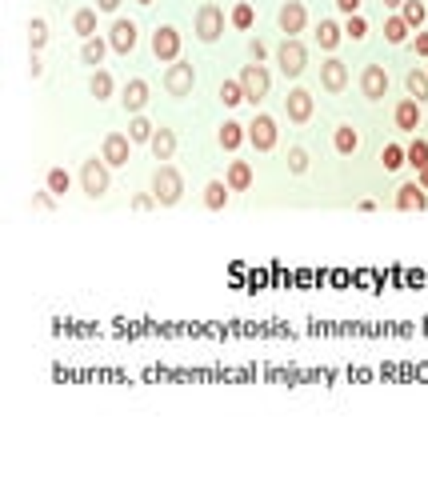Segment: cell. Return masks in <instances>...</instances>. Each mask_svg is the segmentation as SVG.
<instances>
[{
    "label": "cell",
    "mask_w": 428,
    "mask_h": 480,
    "mask_svg": "<svg viewBox=\"0 0 428 480\" xmlns=\"http://www.w3.org/2000/svg\"><path fill=\"white\" fill-rule=\"evenodd\" d=\"M153 205H156V196H153V193H141V196L133 200V208H136V213H148Z\"/></svg>",
    "instance_id": "obj_41"
},
{
    "label": "cell",
    "mask_w": 428,
    "mask_h": 480,
    "mask_svg": "<svg viewBox=\"0 0 428 480\" xmlns=\"http://www.w3.org/2000/svg\"><path fill=\"white\" fill-rule=\"evenodd\" d=\"M285 113H288V121H292V124H305L308 116H312V92H308V88H292L285 96Z\"/></svg>",
    "instance_id": "obj_11"
},
{
    "label": "cell",
    "mask_w": 428,
    "mask_h": 480,
    "mask_svg": "<svg viewBox=\"0 0 428 480\" xmlns=\"http://www.w3.org/2000/svg\"><path fill=\"white\" fill-rule=\"evenodd\" d=\"M305 168H308V153H305V148H288V173L300 176Z\"/></svg>",
    "instance_id": "obj_36"
},
{
    "label": "cell",
    "mask_w": 428,
    "mask_h": 480,
    "mask_svg": "<svg viewBox=\"0 0 428 480\" xmlns=\"http://www.w3.org/2000/svg\"><path fill=\"white\" fill-rule=\"evenodd\" d=\"M153 133H156V128H153L148 121H144L141 113H136V116H133V124H128V136H133V141H153Z\"/></svg>",
    "instance_id": "obj_32"
},
{
    "label": "cell",
    "mask_w": 428,
    "mask_h": 480,
    "mask_svg": "<svg viewBox=\"0 0 428 480\" xmlns=\"http://www.w3.org/2000/svg\"><path fill=\"white\" fill-rule=\"evenodd\" d=\"M121 101H124V108L128 113H144V104H148V81H141V76H133V81L124 84V92H121Z\"/></svg>",
    "instance_id": "obj_13"
},
{
    "label": "cell",
    "mask_w": 428,
    "mask_h": 480,
    "mask_svg": "<svg viewBox=\"0 0 428 480\" xmlns=\"http://www.w3.org/2000/svg\"><path fill=\"white\" fill-rule=\"evenodd\" d=\"M380 160H384V168H388V173H397L400 164H408V153H404V148H397V144H388Z\"/></svg>",
    "instance_id": "obj_34"
},
{
    "label": "cell",
    "mask_w": 428,
    "mask_h": 480,
    "mask_svg": "<svg viewBox=\"0 0 428 480\" xmlns=\"http://www.w3.org/2000/svg\"><path fill=\"white\" fill-rule=\"evenodd\" d=\"M248 144H253L256 153H272L276 148V121L272 116H256L253 124H248Z\"/></svg>",
    "instance_id": "obj_8"
},
{
    "label": "cell",
    "mask_w": 428,
    "mask_h": 480,
    "mask_svg": "<svg viewBox=\"0 0 428 480\" xmlns=\"http://www.w3.org/2000/svg\"><path fill=\"white\" fill-rule=\"evenodd\" d=\"M216 141H220V148H225V153H236V148L248 141V124L225 121V124H220V133H216Z\"/></svg>",
    "instance_id": "obj_16"
},
{
    "label": "cell",
    "mask_w": 428,
    "mask_h": 480,
    "mask_svg": "<svg viewBox=\"0 0 428 480\" xmlns=\"http://www.w3.org/2000/svg\"><path fill=\"white\" fill-rule=\"evenodd\" d=\"M72 29H76V36H81V41L96 36V9H81L76 16H72Z\"/></svg>",
    "instance_id": "obj_24"
},
{
    "label": "cell",
    "mask_w": 428,
    "mask_h": 480,
    "mask_svg": "<svg viewBox=\"0 0 428 480\" xmlns=\"http://www.w3.org/2000/svg\"><path fill=\"white\" fill-rule=\"evenodd\" d=\"M228 180H208L204 184V208H213V213H220V208L228 205Z\"/></svg>",
    "instance_id": "obj_19"
},
{
    "label": "cell",
    "mask_w": 428,
    "mask_h": 480,
    "mask_svg": "<svg viewBox=\"0 0 428 480\" xmlns=\"http://www.w3.org/2000/svg\"><path fill=\"white\" fill-rule=\"evenodd\" d=\"M400 9H404V21H408V24H420V21H424V4H420V0H404Z\"/></svg>",
    "instance_id": "obj_37"
},
{
    "label": "cell",
    "mask_w": 428,
    "mask_h": 480,
    "mask_svg": "<svg viewBox=\"0 0 428 480\" xmlns=\"http://www.w3.org/2000/svg\"><path fill=\"white\" fill-rule=\"evenodd\" d=\"M248 56H253V61H256V64H260V61H265V56H268V48H265V41H248Z\"/></svg>",
    "instance_id": "obj_40"
},
{
    "label": "cell",
    "mask_w": 428,
    "mask_h": 480,
    "mask_svg": "<svg viewBox=\"0 0 428 480\" xmlns=\"http://www.w3.org/2000/svg\"><path fill=\"white\" fill-rule=\"evenodd\" d=\"M228 21H233L236 29H253V21H256L253 4H248V0H240V4H236V9H233V16H228Z\"/></svg>",
    "instance_id": "obj_31"
},
{
    "label": "cell",
    "mask_w": 428,
    "mask_h": 480,
    "mask_svg": "<svg viewBox=\"0 0 428 480\" xmlns=\"http://www.w3.org/2000/svg\"><path fill=\"white\" fill-rule=\"evenodd\" d=\"M96 9H101V12H116V9H121V0H96Z\"/></svg>",
    "instance_id": "obj_43"
},
{
    "label": "cell",
    "mask_w": 428,
    "mask_h": 480,
    "mask_svg": "<svg viewBox=\"0 0 428 480\" xmlns=\"http://www.w3.org/2000/svg\"><path fill=\"white\" fill-rule=\"evenodd\" d=\"M88 92L96 96V101H108V96H113V76H108L104 68H96L92 72V81H88Z\"/></svg>",
    "instance_id": "obj_25"
},
{
    "label": "cell",
    "mask_w": 428,
    "mask_h": 480,
    "mask_svg": "<svg viewBox=\"0 0 428 480\" xmlns=\"http://www.w3.org/2000/svg\"><path fill=\"white\" fill-rule=\"evenodd\" d=\"M384 36H388L392 44H400V41L408 36V21H404V16H392V21L384 24Z\"/></svg>",
    "instance_id": "obj_35"
},
{
    "label": "cell",
    "mask_w": 428,
    "mask_h": 480,
    "mask_svg": "<svg viewBox=\"0 0 428 480\" xmlns=\"http://www.w3.org/2000/svg\"><path fill=\"white\" fill-rule=\"evenodd\" d=\"M384 4H388V9H400V4H404V0H384Z\"/></svg>",
    "instance_id": "obj_47"
},
{
    "label": "cell",
    "mask_w": 428,
    "mask_h": 480,
    "mask_svg": "<svg viewBox=\"0 0 428 480\" xmlns=\"http://www.w3.org/2000/svg\"><path fill=\"white\" fill-rule=\"evenodd\" d=\"M136 4H153V0H136Z\"/></svg>",
    "instance_id": "obj_48"
},
{
    "label": "cell",
    "mask_w": 428,
    "mask_h": 480,
    "mask_svg": "<svg viewBox=\"0 0 428 480\" xmlns=\"http://www.w3.org/2000/svg\"><path fill=\"white\" fill-rule=\"evenodd\" d=\"M153 56L160 64L180 61V32H176L173 24H160V29L153 32Z\"/></svg>",
    "instance_id": "obj_7"
},
{
    "label": "cell",
    "mask_w": 428,
    "mask_h": 480,
    "mask_svg": "<svg viewBox=\"0 0 428 480\" xmlns=\"http://www.w3.org/2000/svg\"><path fill=\"white\" fill-rule=\"evenodd\" d=\"M128 153H133V136H124V133H108L101 144V156L108 168H121V164H128Z\"/></svg>",
    "instance_id": "obj_9"
},
{
    "label": "cell",
    "mask_w": 428,
    "mask_h": 480,
    "mask_svg": "<svg viewBox=\"0 0 428 480\" xmlns=\"http://www.w3.org/2000/svg\"><path fill=\"white\" fill-rule=\"evenodd\" d=\"M220 101H225L228 108L245 104V84H240V81H225V84H220Z\"/></svg>",
    "instance_id": "obj_28"
},
{
    "label": "cell",
    "mask_w": 428,
    "mask_h": 480,
    "mask_svg": "<svg viewBox=\"0 0 428 480\" xmlns=\"http://www.w3.org/2000/svg\"><path fill=\"white\" fill-rule=\"evenodd\" d=\"M108 44H113V52L128 56V52L136 48V24L133 21H116L113 32H108Z\"/></svg>",
    "instance_id": "obj_12"
},
{
    "label": "cell",
    "mask_w": 428,
    "mask_h": 480,
    "mask_svg": "<svg viewBox=\"0 0 428 480\" xmlns=\"http://www.w3.org/2000/svg\"><path fill=\"white\" fill-rule=\"evenodd\" d=\"M225 180H228L233 193H248V188H253V164H248V160H233V164H228V173H225Z\"/></svg>",
    "instance_id": "obj_17"
},
{
    "label": "cell",
    "mask_w": 428,
    "mask_h": 480,
    "mask_svg": "<svg viewBox=\"0 0 428 480\" xmlns=\"http://www.w3.org/2000/svg\"><path fill=\"white\" fill-rule=\"evenodd\" d=\"M44 41H49V24H44V16H32V21H29V44H32V52H41Z\"/></svg>",
    "instance_id": "obj_27"
},
{
    "label": "cell",
    "mask_w": 428,
    "mask_h": 480,
    "mask_svg": "<svg viewBox=\"0 0 428 480\" xmlns=\"http://www.w3.org/2000/svg\"><path fill=\"white\" fill-rule=\"evenodd\" d=\"M337 9L345 12V16H357V9H360V0H337Z\"/></svg>",
    "instance_id": "obj_42"
},
{
    "label": "cell",
    "mask_w": 428,
    "mask_h": 480,
    "mask_svg": "<svg viewBox=\"0 0 428 480\" xmlns=\"http://www.w3.org/2000/svg\"><path fill=\"white\" fill-rule=\"evenodd\" d=\"M196 88V68L188 61H173L164 68V92L168 96H188Z\"/></svg>",
    "instance_id": "obj_4"
},
{
    "label": "cell",
    "mask_w": 428,
    "mask_h": 480,
    "mask_svg": "<svg viewBox=\"0 0 428 480\" xmlns=\"http://www.w3.org/2000/svg\"><path fill=\"white\" fill-rule=\"evenodd\" d=\"M332 144H337L340 156H348V153H357V148H360V136H357V128H352V124H340L337 136H332Z\"/></svg>",
    "instance_id": "obj_22"
},
{
    "label": "cell",
    "mask_w": 428,
    "mask_h": 480,
    "mask_svg": "<svg viewBox=\"0 0 428 480\" xmlns=\"http://www.w3.org/2000/svg\"><path fill=\"white\" fill-rule=\"evenodd\" d=\"M404 153H408V164H412V168L420 173V168L428 164V141H412V144L404 148Z\"/></svg>",
    "instance_id": "obj_30"
},
{
    "label": "cell",
    "mask_w": 428,
    "mask_h": 480,
    "mask_svg": "<svg viewBox=\"0 0 428 480\" xmlns=\"http://www.w3.org/2000/svg\"><path fill=\"white\" fill-rule=\"evenodd\" d=\"M420 188H424V193H428V164H424V168H420Z\"/></svg>",
    "instance_id": "obj_46"
},
{
    "label": "cell",
    "mask_w": 428,
    "mask_h": 480,
    "mask_svg": "<svg viewBox=\"0 0 428 480\" xmlns=\"http://www.w3.org/2000/svg\"><path fill=\"white\" fill-rule=\"evenodd\" d=\"M276 24H280V32H285V36L305 32V24H308L305 4H300V0H288V4H280V12H276Z\"/></svg>",
    "instance_id": "obj_10"
},
{
    "label": "cell",
    "mask_w": 428,
    "mask_h": 480,
    "mask_svg": "<svg viewBox=\"0 0 428 480\" xmlns=\"http://www.w3.org/2000/svg\"><path fill=\"white\" fill-rule=\"evenodd\" d=\"M397 205L404 208V213H412V208H424L428 205V196H424V188H420V184H404V188H400V196H397Z\"/></svg>",
    "instance_id": "obj_20"
},
{
    "label": "cell",
    "mask_w": 428,
    "mask_h": 480,
    "mask_svg": "<svg viewBox=\"0 0 428 480\" xmlns=\"http://www.w3.org/2000/svg\"><path fill=\"white\" fill-rule=\"evenodd\" d=\"M148 148H153V156L156 160H173V153H176V133L173 128H156L153 133V141H148Z\"/></svg>",
    "instance_id": "obj_18"
},
{
    "label": "cell",
    "mask_w": 428,
    "mask_h": 480,
    "mask_svg": "<svg viewBox=\"0 0 428 480\" xmlns=\"http://www.w3.org/2000/svg\"><path fill=\"white\" fill-rule=\"evenodd\" d=\"M32 205H36V208H44V213H49V208L56 205V193H49V188H44V193H36V196H32Z\"/></svg>",
    "instance_id": "obj_39"
},
{
    "label": "cell",
    "mask_w": 428,
    "mask_h": 480,
    "mask_svg": "<svg viewBox=\"0 0 428 480\" xmlns=\"http://www.w3.org/2000/svg\"><path fill=\"white\" fill-rule=\"evenodd\" d=\"M276 64H280V72L285 76H300L305 72V64H308V48L296 36H285L280 41V48H276Z\"/></svg>",
    "instance_id": "obj_5"
},
{
    "label": "cell",
    "mask_w": 428,
    "mask_h": 480,
    "mask_svg": "<svg viewBox=\"0 0 428 480\" xmlns=\"http://www.w3.org/2000/svg\"><path fill=\"white\" fill-rule=\"evenodd\" d=\"M236 81L245 84V101L248 104H260L268 96V88H272V72L265 68V64H245V68H240V76H236Z\"/></svg>",
    "instance_id": "obj_2"
},
{
    "label": "cell",
    "mask_w": 428,
    "mask_h": 480,
    "mask_svg": "<svg viewBox=\"0 0 428 480\" xmlns=\"http://www.w3.org/2000/svg\"><path fill=\"white\" fill-rule=\"evenodd\" d=\"M153 196H156V205H164V208H173L176 200L184 196V176L176 173L173 164H156V173H153Z\"/></svg>",
    "instance_id": "obj_1"
},
{
    "label": "cell",
    "mask_w": 428,
    "mask_h": 480,
    "mask_svg": "<svg viewBox=\"0 0 428 480\" xmlns=\"http://www.w3.org/2000/svg\"><path fill=\"white\" fill-rule=\"evenodd\" d=\"M108 48H113L108 41H101V36H88V41H84V48H81V61L96 68V64L104 61V52H108Z\"/></svg>",
    "instance_id": "obj_23"
},
{
    "label": "cell",
    "mask_w": 428,
    "mask_h": 480,
    "mask_svg": "<svg viewBox=\"0 0 428 480\" xmlns=\"http://www.w3.org/2000/svg\"><path fill=\"white\" fill-rule=\"evenodd\" d=\"M29 72H32V76H41V72H44V64H41V56H36V52H32V61H29Z\"/></svg>",
    "instance_id": "obj_44"
},
{
    "label": "cell",
    "mask_w": 428,
    "mask_h": 480,
    "mask_svg": "<svg viewBox=\"0 0 428 480\" xmlns=\"http://www.w3.org/2000/svg\"><path fill=\"white\" fill-rule=\"evenodd\" d=\"M417 124H420V101H400L397 104V128L412 133Z\"/></svg>",
    "instance_id": "obj_21"
},
{
    "label": "cell",
    "mask_w": 428,
    "mask_h": 480,
    "mask_svg": "<svg viewBox=\"0 0 428 480\" xmlns=\"http://www.w3.org/2000/svg\"><path fill=\"white\" fill-rule=\"evenodd\" d=\"M193 32H196V41L213 44L225 32V9L220 4H200L196 9V21H193Z\"/></svg>",
    "instance_id": "obj_3"
},
{
    "label": "cell",
    "mask_w": 428,
    "mask_h": 480,
    "mask_svg": "<svg viewBox=\"0 0 428 480\" xmlns=\"http://www.w3.org/2000/svg\"><path fill=\"white\" fill-rule=\"evenodd\" d=\"M360 92L372 96V101H380V96L388 92V76H384L380 64H368V68H365V76H360Z\"/></svg>",
    "instance_id": "obj_15"
},
{
    "label": "cell",
    "mask_w": 428,
    "mask_h": 480,
    "mask_svg": "<svg viewBox=\"0 0 428 480\" xmlns=\"http://www.w3.org/2000/svg\"><path fill=\"white\" fill-rule=\"evenodd\" d=\"M345 32H348V36H352V41H365V36H368V24L360 21V16H348Z\"/></svg>",
    "instance_id": "obj_38"
},
{
    "label": "cell",
    "mask_w": 428,
    "mask_h": 480,
    "mask_svg": "<svg viewBox=\"0 0 428 480\" xmlns=\"http://www.w3.org/2000/svg\"><path fill=\"white\" fill-rule=\"evenodd\" d=\"M408 92L417 101H428V72H408Z\"/></svg>",
    "instance_id": "obj_33"
},
{
    "label": "cell",
    "mask_w": 428,
    "mask_h": 480,
    "mask_svg": "<svg viewBox=\"0 0 428 480\" xmlns=\"http://www.w3.org/2000/svg\"><path fill=\"white\" fill-rule=\"evenodd\" d=\"M316 44H320V48H337V44H340V29L332 21H320V24H316Z\"/></svg>",
    "instance_id": "obj_26"
},
{
    "label": "cell",
    "mask_w": 428,
    "mask_h": 480,
    "mask_svg": "<svg viewBox=\"0 0 428 480\" xmlns=\"http://www.w3.org/2000/svg\"><path fill=\"white\" fill-rule=\"evenodd\" d=\"M417 52H420V56H428V32H420V36H417Z\"/></svg>",
    "instance_id": "obj_45"
},
{
    "label": "cell",
    "mask_w": 428,
    "mask_h": 480,
    "mask_svg": "<svg viewBox=\"0 0 428 480\" xmlns=\"http://www.w3.org/2000/svg\"><path fill=\"white\" fill-rule=\"evenodd\" d=\"M320 84H325L328 92H340L348 84V68L345 61H337V56H328L325 64H320Z\"/></svg>",
    "instance_id": "obj_14"
},
{
    "label": "cell",
    "mask_w": 428,
    "mask_h": 480,
    "mask_svg": "<svg viewBox=\"0 0 428 480\" xmlns=\"http://www.w3.org/2000/svg\"><path fill=\"white\" fill-rule=\"evenodd\" d=\"M44 184H49V193L64 196V193H68V184H72V176L64 173V168H49V176H44Z\"/></svg>",
    "instance_id": "obj_29"
},
{
    "label": "cell",
    "mask_w": 428,
    "mask_h": 480,
    "mask_svg": "<svg viewBox=\"0 0 428 480\" xmlns=\"http://www.w3.org/2000/svg\"><path fill=\"white\" fill-rule=\"evenodd\" d=\"M81 184L92 200L108 193V164H104V156H92V160L81 164Z\"/></svg>",
    "instance_id": "obj_6"
}]
</instances>
